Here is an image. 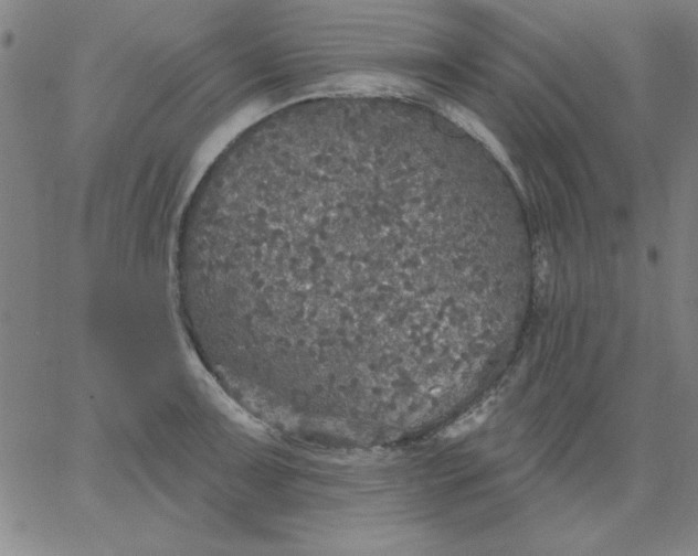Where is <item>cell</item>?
Returning a JSON list of instances; mask_svg holds the SVG:
<instances>
[{"label":"cell","mask_w":698,"mask_h":556,"mask_svg":"<svg viewBox=\"0 0 698 556\" xmlns=\"http://www.w3.org/2000/svg\"><path fill=\"white\" fill-rule=\"evenodd\" d=\"M399 192L337 183L236 220L201 289L239 348L343 374L399 364L401 321L420 297H462V257H420L404 242Z\"/></svg>","instance_id":"cell-1"}]
</instances>
